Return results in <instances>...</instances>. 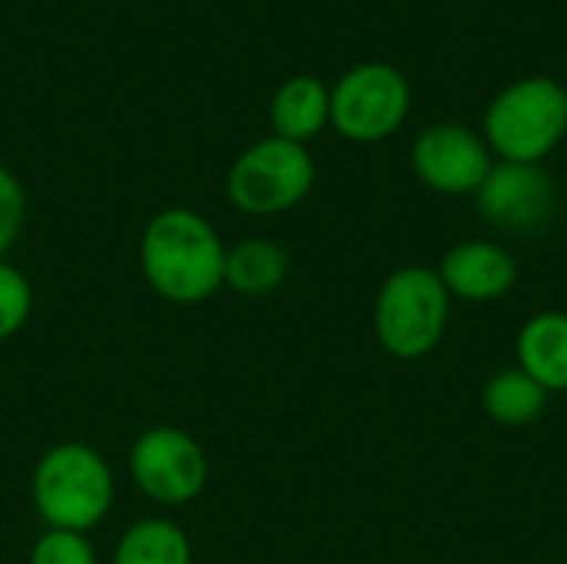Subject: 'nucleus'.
Returning a JSON list of instances; mask_svg holds the SVG:
<instances>
[{
	"instance_id": "nucleus-18",
	"label": "nucleus",
	"mask_w": 567,
	"mask_h": 564,
	"mask_svg": "<svg viewBox=\"0 0 567 564\" xmlns=\"http://www.w3.org/2000/svg\"><path fill=\"white\" fill-rule=\"evenodd\" d=\"M27 219V193L20 180L0 166V256L17 243Z\"/></svg>"
},
{
	"instance_id": "nucleus-13",
	"label": "nucleus",
	"mask_w": 567,
	"mask_h": 564,
	"mask_svg": "<svg viewBox=\"0 0 567 564\" xmlns=\"http://www.w3.org/2000/svg\"><path fill=\"white\" fill-rule=\"evenodd\" d=\"M289 276V256L282 246L269 239H243L239 246L226 249L223 286L236 289L239 296L259 299L276 293Z\"/></svg>"
},
{
	"instance_id": "nucleus-2",
	"label": "nucleus",
	"mask_w": 567,
	"mask_h": 564,
	"mask_svg": "<svg viewBox=\"0 0 567 564\" xmlns=\"http://www.w3.org/2000/svg\"><path fill=\"white\" fill-rule=\"evenodd\" d=\"M30 495L50 529L83 535L96 529L113 505V472L96 449L60 442L40 455Z\"/></svg>"
},
{
	"instance_id": "nucleus-3",
	"label": "nucleus",
	"mask_w": 567,
	"mask_h": 564,
	"mask_svg": "<svg viewBox=\"0 0 567 564\" xmlns=\"http://www.w3.org/2000/svg\"><path fill=\"white\" fill-rule=\"evenodd\" d=\"M565 133L567 90L551 76H522L485 110V143L508 163H542Z\"/></svg>"
},
{
	"instance_id": "nucleus-5",
	"label": "nucleus",
	"mask_w": 567,
	"mask_h": 564,
	"mask_svg": "<svg viewBox=\"0 0 567 564\" xmlns=\"http://www.w3.org/2000/svg\"><path fill=\"white\" fill-rule=\"evenodd\" d=\"M316 183V163L302 143L269 136L252 143L233 163L226 193L233 206L252 216H272L299 206Z\"/></svg>"
},
{
	"instance_id": "nucleus-14",
	"label": "nucleus",
	"mask_w": 567,
	"mask_h": 564,
	"mask_svg": "<svg viewBox=\"0 0 567 564\" xmlns=\"http://www.w3.org/2000/svg\"><path fill=\"white\" fill-rule=\"evenodd\" d=\"M113 564H193V548L176 522L143 519L116 542Z\"/></svg>"
},
{
	"instance_id": "nucleus-7",
	"label": "nucleus",
	"mask_w": 567,
	"mask_h": 564,
	"mask_svg": "<svg viewBox=\"0 0 567 564\" xmlns=\"http://www.w3.org/2000/svg\"><path fill=\"white\" fill-rule=\"evenodd\" d=\"M130 472L146 499L159 505H186L203 495L209 482V459L189 432L176 425H153L133 442Z\"/></svg>"
},
{
	"instance_id": "nucleus-17",
	"label": "nucleus",
	"mask_w": 567,
	"mask_h": 564,
	"mask_svg": "<svg viewBox=\"0 0 567 564\" xmlns=\"http://www.w3.org/2000/svg\"><path fill=\"white\" fill-rule=\"evenodd\" d=\"M30 564H96V552L80 532L47 529L30 548Z\"/></svg>"
},
{
	"instance_id": "nucleus-6",
	"label": "nucleus",
	"mask_w": 567,
	"mask_h": 564,
	"mask_svg": "<svg viewBox=\"0 0 567 564\" xmlns=\"http://www.w3.org/2000/svg\"><path fill=\"white\" fill-rule=\"evenodd\" d=\"M329 123L346 140L379 143L405 123L412 110V86L399 66L372 60L352 66L336 90H329Z\"/></svg>"
},
{
	"instance_id": "nucleus-12",
	"label": "nucleus",
	"mask_w": 567,
	"mask_h": 564,
	"mask_svg": "<svg viewBox=\"0 0 567 564\" xmlns=\"http://www.w3.org/2000/svg\"><path fill=\"white\" fill-rule=\"evenodd\" d=\"M329 110H332V100H329V90H326L322 80H316V76H292L272 96L276 136L306 146V140L319 136L322 126L329 123Z\"/></svg>"
},
{
	"instance_id": "nucleus-16",
	"label": "nucleus",
	"mask_w": 567,
	"mask_h": 564,
	"mask_svg": "<svg viewBox=\"0 0 567 564\" xmlns=\"http://www.w3.org/2000/svg\"><path fill=\"white\" fill-rule=\"evenodd\" d=\"M33 309V289L20 269L0 259V342L17 336Z\"/></svg>"
},
{
	"instance_id": "nucleus-9",
	"label": "nucleus",
	"mask_w": 567,
	"mask_h": 564,
	"mask_svg": "<svg viewBox=\"0 0 567 564\" xmlns=\"http://www.w3.org/2000/svg\"><path fill=\"white\" fill-rule=\"evenodd\" d=\"M412 166L419 180L445 196L478 193L492 170V150L485 136L462 123H435L419 133L412 146Z\"/></svg>"
},
{
	"instance_id": "nucleus-10",
	"label": "nucleus",
	"mask_w": 567,
	"mask_h": 564,
	"mask_svg": "<svg viewBox=\"0 0 567 564\" xmlns=\"http://www.w3.org/2000/svg\"><path fill=\"white\" fill-rule=\"evenodd\" d=\"M439 279L445 283L449 296L468 302H492L518 283V263L508 249L485 239H472L445 253Z\"/></svg>"
},
{
	"instance_id": "nucleus-4",
	"label": "nucleus",
	"mask_w": 567,
	"mask_h": 564,
	"mask_svg": "<svg viewBox=\"0 0 567 564\" xmlns=\"http://www.w3.org/2000/svg\"><path fill=\"white\" fill-rule=\"evenodd\" d=\"M449 289L429 266L395 269L375 299V336L395 359L429 356L449 326Z\"/></svg>"
},
{
	"instance_id": "nucleus-11",
	"label": "nucleus",
	"mask_w": 567,
	"mask_h": 564,
	"mask_svg": "<svg viewBox=\"0 0 567 564\" xmlns=\"http://www.w3.org/2000/svg\"><path fill=\"white\" fill-rule=\"evenodd\" d=\"M518 369L545 392H567V312H538L518 332Z\"/></svg>"
},
{
	"instance_id": "nucleus-8",
	"label": "nucleus",
	"mask_w": 567,
	"mask_h": 564,
	"mask_svg": "<svg viewBox=\"0 0 567 564\" xmlns=\"http://www.w3.org/2000/svg\"><path fill=\"white\" fill-rule=\"evenodd\" d=\"M475 196L482 216L505 233H535L558 213V186L538 163H492Z\"/></svg>"
},
{
	"instance_id": "nucleus-15",
	"label": "nucleus",
	"mask_w": 567,
	"mask_h": 564,
	"mask_svg": "<svg viewBox=\"0 0 567 564\" xmlns=\"http://www.w3.org/2000/svg\"><path fill=\"white\" fill-rule=\"evenodd\" d=\"M548 392L525 369H502L482 392L485 412L498 425H528L545 412Z\"/></svg>"
},
{
	"instance_id": "nucleus-1",
	"label": "nucleus",
	"mask_w": 567,
	"mask_h": 564,
	"mask_svg": "<svg viewBox=\"0 0 567 564\" xmlns=\"http://www.w3.org/2000/svg\"><path fill=\"white\" fill-rule=\"evenodd\" d=\"M140 266L156 296L176 306H196L223 286L226 246L199 213L173 206L146 223Z\"/></svg>"
}]
</instances>
